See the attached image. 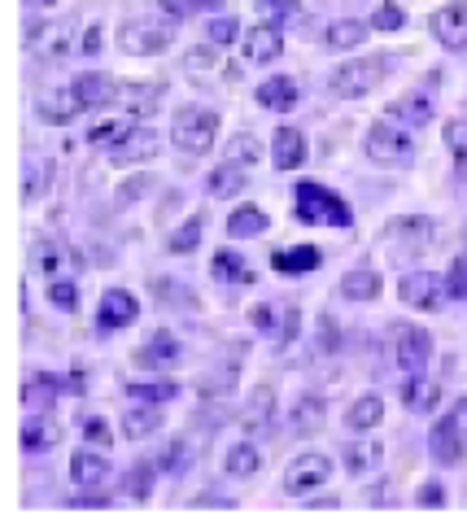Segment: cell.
Instances as JSON below:
<instances>
[{"label": "cell", "mask_w": 467, "mask_h": 528, "mask_svg": "<svg viewBox=\"0 0 467 528\" xmlns=\"http://www.w3.org/2000/svg\"><path fill=\"white\" fill-rule=\"evenodd\" d=\"M127 393L136 402H153V406H162V402H171V398H179V384L175 380H145V384H127Z\"/></svg>", "instance_id": "obj_40"}, {"label": "cell", "mask_w": 467, "mask_h": 528, "mask_svg": "<svg viewBox=\"0 0 467 528\" xmlns=\"http://www.w3.org/2000/svg\"><path fill=\"white\" fill-rule=\"evenodd\" d=\"M210 275H214V280H223V284H254L258 280L254 267H249L236 249H219L214 262H210Z\"/></svg>", "instance_id": "obj_27"}, {"label": "cell", "mask_w": 467, "mask_h": 528, "mask_svg": "<svg viewBox=\"0 0 467 528\" xmlns=\"http://www.w3.org/2000/svg\"><path fill=\"white\" fill-rule=\"evenodd\" d=\"M389 336H393V363H398L406 376H424L428 358H433V336L424 328H415V323H393Z\"/></svg>", "instance_id": "obj_7"}, {"label": "cell", "mask_w": 467, "mask_h": 528, "mask_svg": "<svg viewBox=\"0 0 467 528\" xmlns=\"http://www.w3.org/2000/svg\"><path fill=\"white\" fill-rule=\"evenodd\" d=\"M149 188H153V179H149V175H136V179H131V184H123V188H118V206H127V201L145 197Z\"/></svg>", "instance_id": "obj_54"}, {"label": "cell", "mask_w": 467, "mask_h": 528, "mask_svg": "<svg viewBox=\"0 0 467 528\" xmlns=\"http://www.w3.org/2000/svg\"><path fill=\"white\" fill-rule=\"evenodd\" d=\"M158 136H153L149 127H136L131 136L123 140V144H114L110 149V162H118V166H131V162H149V158H158Z\"/></svg>", "instance_id": "obj_23"}, {"label": "cell", "mask_w": 467, "mask_h": 528, "mask_svg": "<svg viewBox=\"0 0 467 528\" xmlns=\"http://www.w3.org/2000/svg\"><path fill=\"white\" fill-rule=\"evenodd\" d=\"M446 293L459 297V302H467V254L450 262V275H446Z\"/></svg>", "instance_id": "obj_51"}, {"label": "cell", "mask_w": 467, "mask_h": 528, "mask_svg": "<svg viewBox=\"0 0 467 528\" xmlns=\"http://www.w3.org/2000/svg\"><path fill=\"white\" fill-rule=\"evenodd\" d=\"M450 415H454V424H459V428H463V437H467V398H463L459 406H454Z\"/></svg>", "instance_id": "obj_58"}, {"label": "cell", "mask_w": 467, "mask_h": 528, "mask_svg": "<svg viewBox=\"0 0 467 528\" xmlns=\"http://www.w3.org/2000/svg\"><path fill=\"white\" fill-rule=\"evenodd\" d=\"M415 502H419V507H446V489H441V480H424Z\"/></svg>", "instance_id": "obj_52"}, {"label": "cell", "mask_w": 467, "mask_h": 528, "mask_svg": "<svg viewBox=\"0 0 467 528\" xmlns=\"http://www.w3.org/2000/svg\"><path fill=\"white\" fill-rule=\"evenodd\" d=\"M293 201H297V219L310 223V227H354V210L345 206V201L337 197L332 188H323V184H310V179H302L293 192Z\"/></svg>", "instance_id": "obj_1"}, {"label": "cell", "mask_w": 467, "mask_h": 528, "mask_svg": "<svg viewBox=\"0 0 467 528\" xmlns=\"http://www.w3.org/2000/svg\"><path fill=\"white\" fill-rule=\"evenodd\" d=\"M241 53H245L249 66H267L284 53V35L275 31L271 22H258V27H249V35L241 40Z\"/></svg>", "instance_id": "obj_14"}, {"label": "cell", "mask_w": 467, "mask_h": 528, "mask_svg": "<svg viewBox=\"0 0 467 528\" xmlns=\"http://www.w3.org/2000/svg\"><path fill=\"white\" fill-rule=\"evenodd\" d=\"M389 118H398V123H406V127H424L428 118H433V101H428L424 92H406L389 105Z\"/></svg>", "instance_id": "obj_31"}, {"label": "cell", "mask_w": 467, "mask_h": 528, "mask_svg": "<svg viewBox=\"0 0 467 528\" xmlns=\"http://www.w3.org/2000/svg\"><path fill=\"white\" fill-rule=\"evenodd\" d=\"M323 415H328V411H323L319 398H302L293 406V415H289V428L297 432V437H315V432L323 428Z\"/></svg>", "instance_id": "obj_35"}, {"label": "cell", "mask_w": 467, "mask_h": 528, "mask_svg": "<svg viewBox=\"0 0 467 528\" xmlns=\"http://www.w3.org/2000/svg\"><path fill=\"white\" fill-rule=\"evenodd\" d=\"M249 323H254L258 332H267L275 345H289L297 336V328H302V310L293 302H258L249 310Z\"/></svg>", "instance_id": "obj_8"}, {"label": "cell", "mask_w": 467, "mask_h": 528, "mask_svg": "<svg viewBox=\"0 0 467 528\" xmlns=\"http://www.w3.org/2000/svg\"><path fill=\"white\" fill-rule=\"evenodd\" d=\"M275 5H302V0H275Z\"/></svg>", "instance_id": "obj_61"}, {"label": "cell", "mask_w": 467, "mask_h": 528, "mask_svg": "<svg viewBox=\"0 0 467 528\" xmlns=\"http://www.w3.org/2000/svg\"><path fill=\"white\" fill-rule=\"evenodd\" d=\"M428 27H433V35L446 48H467V5H463V0H454V5H441Z\"/></svg>", "instance_id": "obj_15"}, {"label": "cell", "mask_w": 467, "mask_h": 528, "mask_svg": "<svg viewBox=\"0 0 467 528\" xmlns=\"http://www.w3.org/2000/svg\"><path fill=\"white\" fill-rule=\"evenodd\" d=\"M323 262V254L315 245H293V249H275L271 254V267L280 275H310Z\"/></svg>", "instance_id": "obj_26"}, {"label": "cell", "mask_w": 467, "mask_h": 528, "mask_svg": "<svg viewBox=\"0 0 467 528\" xmlns=\"http://www.w3.org/2000/svg\"><path fill=\"white\" fill-rule=\"evenodd\" d=\"M179 354H184V350H179V336L166 332V328H158V332H153L149 341L136 350V363H140V367H175Z\"/></svg>", "instance_id": "obj_19"}, {"label": "cell", "mask_w": 467, "mask_h": 528, "mask_svg": "<svg viewBox=\"0 0 467 528\" xmlns=\"http://www.w3.org/2000/svg\"><path fill=\"white\" fill-rule=\"evenodd\" d=\"M446 149L454 158V175L467 184V118H450L446 123Z\"/></svg>", "instance_id": "obj_38"}, {"label": "cell", "mask_w": 467, "mask_h": 528, "mask_svg": "<svg viewBox=\"0 0 467 528\" xmlns=\"http://www.w3.org/2000/svg\"><path fill=\"white\" fill-rule=\"evenodd\" d=\"M214 136H219V114L214 110H201V105H184L171 123V140L179 153L188 158H206L214 149Z\"/></svg>", "instance_id": "obj_4"}, {"label": "cell", "mask_w": 467, "mask_h": 528, "mask_svg": "<svg viewBox=\"0 0 467 528\" xmlns=\"http://www.w3.org/2000/svg\"><path fill=\"white\" fill-rule=\"evenodd\" d=\"M223 467H227V476H254L258 467H262V454H258L254 446H249V441H241V446L227 450Z\"/></svg>", "instance_id": "obj_42"}, {"label": "cell", "mask_w": 467, "mask_h": 528, "mask_svg": "<svg viewBox=\"0 0 467 528\" xmlns=\"http://www.w3.org/2000/svg\"><path fill=\"white\" fill-rule=\"evenodd\" d=\"M433 236H437L433 219H424V214H402V219H393L385 227V254L398 262V267H406V262L424 258L428 249H433Z\"/></svg>", "instance_id": "obj_2"}, {"label": "cell", "mask_w": 467, "mask_h": 528, "mask_svg": "<svg viewBox=\"0 0 467 528\" xmlns=\"http://www.w3.org/2000/svg\"><path fill=\"white\" fill-rule=\"evenodd\" d=\"M332 480V459L328 454H297L284 467V494H310V489L328 485Z\"/></svg>", "instance_id": "obj_11"}, {"label": "cell", "mask_w": 467, "mask_h": 528, "mask_svg": "<svg viewBox=\"0 0 467 528\" xmlns=\"http://www.w3.org/2000/svg\"><path fill=\"white\" fill-rule=\"evenodd\" d=\"M31 271H40V275H49V280H75V271H79V258H75V249H66V245H57V240H35L31 245Z\"/></svg>", "instance_id": "obj_12"}, {"label": "cell", "mask_w": 467, "mask_h": 528, "mask_svg": "<svg viewBox=\"0 0 467 528\" xmlns=\"http://www.w3.org/2000/svg\"><path fill=\"white\" fill-rule=\"evenodd\" d=\"M371 35L367 22H358V18H337L328 31H323V44L332 48V53H345V48H358Z\"/></svg>", "instance_id": "obj_30"}, {"label": "cell", "mask_w": 467, "mask_h": 528, "mask_svg": "<svg viewBox=\"0 0 467 528\" xmlns=\"http://www.w3.org/2000/svg\"><path fill=\"white\" fill-rule=\"evenodd\" d=\"M70 507H110V498H70Z\"/></svg>", "instance_id": "obj_59"}, {"label": "cell", "mask_w": 467, "mask_h": 528, "mask_svg": "<svg viewBox=\"0 0 467 528\" xmlns=\"http://www.w3.org/2000/svg\"><path fill=\"white\" fill-rule=\"evenodd\" d=\"M193 507H223V511H232L236 502L232 498H219V494H201V498H193Z\"/></svg>", "instance_id": "obj_57"}, {"label": "cell", "mask_w": 467, "mask_h": 528, "mask_svg": "<svg viewBox=\"0 0 467 528\" xmlns=\"http://www.w3.org/2000/svg\"><path fill=\"white\" fill-rule=\"evenodd\" d=\"M363 149L376 166H411L415 162V136H411V127L406 123H398V118H380V123H371Z\"/></svg>", "instance_id": "obj_3"}, {"label": "cell", "mask_w": 467, "mask_h": 528, "mask_svg": "<svg viewBox=\"0 0 467 528\" xmlns=\"http://www.w3.org/2000/svg\"><path fill=\"white\" fill-rule=\"evenodd\" d=\"M79 48H83L88 57L101 53V27H88V31H83V44H79Z\"/></svg>", "instance_id": "obj_56"}, {"label": "cell", "mask_w": 467, "mask_h": 528, "mask_svg": "<svg viewBox=\"0 0 467 528\" xmlns=\"http://www.w3.org/2000/svg\"><path fill=\"white\" fill-rule=\"evenodd\" d=\"M131 118H101L97 127L88 131V144H97V149H114V144H123L131 136Z\"/></svg>", "instance_id": "obj_37"}, {"label": "cell", "mask_w": 467, "mask_h": 528, "mask_svg": "<svg viewBox=\"0 0 467 528\" xmlns=\"http://www.w3.org/2000/svg\"><path fill=\"white\" fill-rule=\"evenodd\" d=\"M275 419V389L271 384H254L249 389V402H245V415H241V428L249 437H258V432H267Z\"/></svg>", "instance_id": "obj_18"}, {"label": "cell", "mask_w": 467, "mask_h": 528, "mask_svg": "<svg viewBox=\"0 0 467 528\" xmlns=\"http://www.w3.org/2000/svg\"><path fill=\"white\" fill-rule=\"evenodd\" d=\"M175 40V22H166L158 14H149V18H127L123 27H118V48L131 57H158L166 53Z\"/></svg>", "instance_id": "obj_6"}, {"label": "cell", "mask_w": 467, "mask_h": 528, "mask_svg": "<svg viewBox=\"0 0 467 528\" xmlns=\"http://www.w3.org/2000/svg\"><path fill=\"white\" fill-rule=\"evenodd\" d=\"M49 302L57 306V310H79V284L70 280H49Z\"/></svg>", "instance_id": "obj_47"}, {"label": "cell", "mask_w": 467, "mask_h": 528, "mask_svg": "<svg viewBox=\"0 0 467 528\" xmlns=\"http://www.w3.org/2000/svg\"><path fill=\"white\" fill-rule=\"evenodd\" d=\"M271 162L275 171H297L306 162V136L297 127H280L271 140Z\"/></svg>", "instance_id": "obj_21"}, {"label": "cell", "mask_w": 467, "mask_h": 528, "mask_svg": "<svg viewBox=\"0 0 467 528\" xmlns=\"http://www.w3.org/2000/svg\"><path fill=\"white\" fill-rule=\"evenodd\" d=\"M35 114H40V123H53V127H66L75 114H83L75 88H62V92H49L35 101Z\"/></svg>", "instance_id": "obj_24"}, {"label": "cell", "mask_w": 467, "mask_h": 528, "mask_svg": "<svg viewBox=\"0 0 467 528\" xmlns=\"http://www.w3.org/2000/svg\"><path fill=\"white\" fill-rule=\"evenodd\" d=\"M70 88H75L83 110H101V105H110L114 96H123V88H118L110 75H101V70H88V75H79L75 83H70Z\"/></svg>", "instance_id": "obj_16"}, {"label": "cell", "mask_w": 467, "mask_h": 528, "mask_svg": "<svg viewBox=\"0 0 467 528\" xmlns=\"http://www.w3.org/2000/svg\"><path fill=\"white\" fill-rule=\"evenodd\" d=\"M70 480H75L79 489H97L110 480V459H105L101 450H75V459H70Z\"/></svg>", "instance_id": "obj_20"}, {"label": "cell", "mask_w": 467, "mask_h": 528, "mask_svg": "<svg viewBox=\"0 0 467 528\" xmlns=\"http://www.w3.org/2000/svg\"><path fill=\"white\" fill-rule=\"evenodd\" d=\"M158 428H162V415H158V406H153V402H145V406H136V411L123 415V437L127 441H145Z\"/></svg>", "instance_id": "obj_34"}, {"label": "cell", "mask_w": 467, "mask_h": 528, "mask_svg": "<svg viewBox=\"0 0 467 528\" xmlns=\"http://www.w3.org/2000/svg\"><path fill=\"white\" fill-rule=\"evenodd\" d=\"M249 184V166H236V162H223V166H214L210 179H206V192L214 201H227V197H241Z\"/></svg>", "instance_id": "obj_25"}, {"label": "cell", "mask_w": 467, "mask_h": 528, "mask_svg": "<svg viewBox=\"0 0 467 528\" xmlns=\"http://www.w3.org/2000/svg\"><path fill=\"white\" fill-rule=\"evenodd\" d=\"M197 245H201V214H193V219L171 236V254H193Z\"/></svg>", "instance_id": "obj_46"}, {"label": "cell", "mask_w": 467, "mask_h": 528, "mask_svg": "<svg viewBox=\"0 0 467 528\" xmlns=\"http://www.w3.org/2000/svg\"><path fill=\"white\" fill-rule=\"evenodd\" d=\"M123 96H127V110L131 114H153L158 110V101H162V83H127L123 88Z\"/></svg>", "instance_id": "obj_41"}, {"label": "cell", "mask_w": 467, "mask_h": 528, "mask_svg": "<svg viewBox=\"0 0 467 528\" xmlns=\"http://www.w3.org/2000/svg\"><path fill=\"white\" fill-rule=\"evenodd\" d=\"M66 389H70V393H75V398H79V393H83V371H70V380H66Z\"/></svg>", "instance_id": "obj_60"}, {"label": "cell", "mask_w": 467, "mask_h": 528, "mask_svg": "<svg viewBox=\"0 0 467 528\" xmlns=\"http://www.w3.org/2000/svg\"><path fill=\"white\" fill-rule=\"evenodd\" d=\"M262 158V144L249 136V131H241V136H232L227 140V162H236V166H254Z\"/></svg>", "instance_id": "obj_43"}, {"label": "cell", "mask_w": 467, "mask_h": 528, "mask_svg": "<svg viewBox=\"0 0 467 528\" xmlns=\"http://www.w3.org/2000/svg\"><path fill=\"white\" fill-rule=\"evenodd\" d=\"M463 428L454 424V415L437 419L433 428H428V454L441 463V467H459L463 463Z\"/></svg>", "instance_id": "obj_13"}, {"label": "cell", "mask_w": 467, "mask_h": 528, "mask_svg": "<svg viewBox=\"0 0 467 528\" xmlns=\"http://www.w3.org/2000/svg\"><path fill=\"white\" fill-rule=\"evenodd\" d=\"M184 467H188V446L184 441H171L162 454V472H184Z\"/></svg>", "instance_id": "obj_53"}, {"label": "cell", "mask_w": 467, "mask_h": 528, "mask_svg": "<svg viewBox=\"0 0 467 528\" xmlns=\"http://www.w3.org/2000/svg\"><path fill=\"white\" fill-rule=\"evenodd\" d=\"M267 214H262L258 206H241L232 214V219H227V236H236V240H245V236H262L267 232Z\"/></svg>", "instance_id": "obj_36"}, {"label": "cell", "mask_w": 467, "mask_h": 528, "mask_svg": "<svg viewBox=\"0 0 467 528\" xmlns=\"http://www.w3.org/2000/svg\"><path fill=\"white\" fill-rule=\"evenodd\" d=\"M27 5H49V0H27Z\"/></svg>", "instance_id": "obj_62"}, {"label": "cell", "mask_w": 467, "mask_h": 528, "mask_svg": "<svg viewBox=\"0 0 467 528\" xmlns=\"http://www.w3.org/2000/svg\"><path fill=\"white\" fill-rule=\"evenodd\" d=\"M402 402H406V411H411V415H433L437 402H441V389H437L433 380L411 376V380L402 384Z\"/></svg>", "instance_id": "obj_29"}, {"label": "cell", "mask_w": 467, "mask_h": 528, "mask_svg": "<svg viewBox=\"0 0 467 528\" xmlns=\"http://www.w3.org/2000/svg\"><path fill=\"white\" fill-rule=\"evenodd\" d=\"M463 240H467V227H463Z\"/></svg>", "instance_id": "obj_63"}, {"label": "cell", "mask_w": 467, "mask_h": 528, "mask_svg": "<svg viewBox=\"0 0 467 528\" xmlns=\"http://www.w3.org/2000/svg\"><path fill=\"white\" fill-rule=\"evenodd\" d=\"M385 75H389V62H385V57H354V62H345V66H332L328 88H332V96L358 101V96L376 92L380 83H385Z\"/></svg>", "instance_id": "obj_5"}, {"label": "cell", "mask_w": 467, "mask_h": 528, "mask_svg": "<svg viewBox=\"0 0 467 528\" xmlns=\"http://www.w3.org/2000/svg\"><path fill=\"white\" fill-rule=\"evenodd\" d=\"M62 446V424H53L49 415H31L22 424V454H44Z\"/></svg>", "instance_id": "obj_22"}, {"label": "cell", "mask_w": 467, "mask_h": 528, "mask_svg": "<svg viewBox=\"0 0 467 528\" xmlns=\"http://www.w3.org/2000/svg\"><path fill=\"white\" fill-rule=\"evenodd\" d=\"M123 494H127L131 502H145V498L153 494V467H149V463H136V467H131Z\"/></svg>", "instance_id": "obj_45"}, {"label": "cell", "mask_w": 467, "mask_h": 528, "mask_svg": "<svg viewBox=\"0 0 467 528\" xmlns=\"http://www.w3.org/2000/svg\"><path fill=\"white\" fill-rule=\"evenodd\" d=\"M236 35H241V22H236V18H210V27H206V40L210 44H232L236 40Z\"/></svg>", "instance_id": "obj_49"}, {"label": "cell", "mask_w": 467, "mask_h": 528, "mask_svg": "<svg viewBox=\"0 0 467 528\" xmlns=\"http://www.w3.org/2000/svg\"><path fill=\"white\" fill-rule=\"evenodd\" d=\"M83 437H88L92 446H101V450L114 446V432H110V424H105L101 415H88V419H83Z\"/></svg>", "instance_id": "obj_50"}, {"label": "cell", "mask_w": 467, "mask_h": 528, "mask_svg": "<svg viewBox=\"0 0 467 528\" xmlns=\"http://www.w3.org/2000/svg\"><path fill=\"white\" fill-rule=\"evenodd\" d=\"M398 297L411 310H441V302H446V280L433 271H406L402 284H398Z\"/></svg>", "instance_id": "obj_10"}, {"label": "cell", "mask_w": 467, "mask_h": 528, "mask_svg": "<svg viewBox=\"0 0 467 528\" xmlns=\"http://www.w3.org/2000/svg\"><path fill=\"white\" fill-rule=\"evenodd\" d=\"M219 44H201V48H188L184 53V70L188 75H206V70H219Z\"/></svg>", "instance_id": "obj_44"}, {"label": "cell", "mask_w": 467, "mask_h": 528, "mask_svg": "<svg viewBox=\"0 0 467 528\" xmlns=\"http://www.w3.org/2000/svg\"><path fill=\"white\" fill-rule=\"evenodd\" d=\"M140 319V302L127 293V288H105L101 297V328L114 332V328H127V323Z\"/></svg>", "instance_id": "obj_17"}, {"label": "cell", "mask_w": 467, "mask_h": 528, "mask_svg": "<svg viewBox=\"0 0 467 528\" xmlns=\"http://www.w3.org/2000/svg\"><path fill=\"white\" fill-rule=\"evenodd\" d=\"M319 350H323V354L337 350V323H332V315L319 319Z\"/></svg>", "instance_id": "obj_55"}, {"label": "cell", "mask_w": 467, "mask_h": 528, "mask_svg": "<svg viewBox=\"0 0 467 528\" xmlns=\"http://www.w3.org/2000/svg\"><path fill=\"white\" fill-rule=\"evenodd\" d=\"M380 419H385V402H380L376 393L350 402V411H345V424H350V432H371V428H380Z\"/></svg>", "instance_id": "obj_33"}, {"label": "cell", "mask_w": 467, "mask_h": 528, "mask_svg": "<svg viewBox=\"0 0 467 528\" xmlns=\"http://www.w3.org/2000/svg\"><path fill=\"white\" fill-rule=\"evenodd\" d=\"M258 105H262V110H293V105H297V96H302V92H297V83L293 79H284V75H275V79H267V83H258Z\"/></svg>", "instance_id": "obj_28"}, {"label": "cell", "mask_w": 467, "mask_h": 528, "mask_svg": "<svg viewBox=\"0 0 467 528\" xmlns=\"http://www.w3.org/2000/svg\"><path fill=\"white\" fill-rule=\"evenodd\" d=\"M380 288H385V284H380V275L367 271V267L341 275V297H350V302H376Z\"/></svg>", "instance_id": "obj_32"}, {"label": "cell", "mask_w": 467, "mask_h": 528, "mask_svg": "<svg viewBox=\"0 0 467 528\" xmlns=\"http://www.w3.org/2000/svg\"><path fill=\"white\" fill-rule=\"evenodd\" d=\"M402 22H406V14H402V5H393V0H385V5L371 14V27L376 31H402Z\"/></svg>", "instance_id": "obj_48"}, {"label": "cell", "mask_w": 467, "mask_h": 528, "mask_svg": "<svg viewBox=\"0 0 467 528\" xmlns=\"http://www.w3.org/2000/svg\"><path fill=\"white\" fill-rule=\"evenodd\" d=\"M380 459H385V446H380V441H358V446L345 450V467H350V476L371 472Z\"/></svg>", "instance_id": "obj_39"}, {"label": "cell", "mask_w": 467, "mask_h": 528, "mask_svg": "<svg viewBox=\"0 0 467 528\" xmlns=\"http://www.w3.org/2000/svg\"><path fill=\"white\" fill-rule=\"evenodd\" d=\"M27 48L44 62H62L75 53V22H40L27 31Z\"/></svg>", "instance_id": "obj_9"}]
</instances>
